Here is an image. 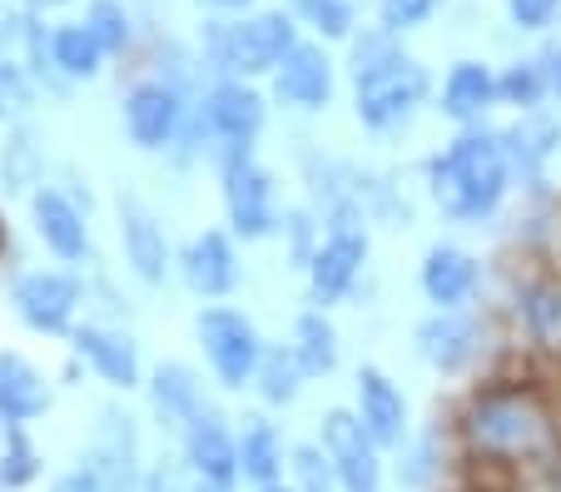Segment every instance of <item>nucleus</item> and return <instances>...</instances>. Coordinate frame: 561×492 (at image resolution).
I'll list each match as a JSON object with an SVG mask.
<instances>
[{"label":"nucleus","instance_id":"obj_10","mask_svg":"<svg viewBox=\"0 0 561 492\" xmlns=\"http://www.w3.org/2000/svg\"><path fill=\"white\" fill-rule=\"evenodd\" d=\"M318 448L329 453L343 492H382V482H388V453L378 448V438L363 428V417L353 408H329L323 413Z\"/></svg>","mask_w":561,"mask_h":492},{"label":"nucleus","instance_id":"obj_19","mask_svg":"<svg viewBox=\"0 0 561 492\" xmlns=\"http://www.w3.org/2000/svg\"><path fill=\"white\" fill-rule=\"evenodd\" d=\"M353 413L363 417V428L378 438L382 453H392L413 433V408H408L403 384L378 364H363L358 374H353Z\"/></svg>","mask_w":561,"mask_h":492},{"label":"nucleus","instance_id":"obj_30","mask_svg":"<svg viewBox=\"0 0 561 492\" xmlns=\"http://www.w3.org/2000/svg\"><path fill=\"white\" fill-rule=\"evenodd\" d=\"M308 384H313V378L304 374L294 343H264V358H259V374H254L259 403L264 408H294Z\"/></svg>","mask_w":561,"mask_h":492},{"label":"nucleus","instance_id":"obj_24","mask_svg":"<svg viewBox=\"0 0 561 492\" xmlns=\"http://www.w3.org/2000/svg\"><path fill=\"white\" fill-rule=\"evenodd\" d=\"M517 319L537 354L561 358V274H527L517 284Z\"/></svg>","mask_w":561,"mask_h":492},{"label":"nucleus","instance_id":"obj_8","mask_svg":"<svg viewBox=\"0 0 561 492\" xmlns=\"http://www.w3.org/2000/svg\"><path fill=\"white\" fill-rule=\"evenodd\" d=\"M85 309V278L75 268H21L11 278V313L41 339H70Z\"/></svg>","mask_w":561,"mask_h":492},{"label":"nucleus","instance_id":"obj_27","mask_svg":"<svg viewBox=\"0 0 561 492\" xmlns=\"http://www.w3.org/2000/svg\"><path fill=\"white\" fill-rule=\"evenodd\" d=\"M288 343H294L298 364H304L308 378H333L343 364V333L339 323L329 319V309H304L294 319V333H288Z\"/></svg>","mask_w":561,"mask_h":492},{"label":"nucleus","instance_id":"obj_26","mask_svg":"<svg viewBox=\"0 0 561 492\" xmlns=\"http://www.w3.org/2000/svg\"><path fill=\"white\" fill-rule=\"evenodd\" d=\"M55 408V384L25 354H0V423H41Z\"/></svg>","mask_w":561,"mask_h":492},{"label":"nucleus","instance_id":"obj_15","mask_svg":"<svg viewBox=\"0 0 561 492\" xmlns=\"http://www.w3.org/2000/svg\"><path fill=\"white\" fill-rule=\"evenodd\" d=\"M115 215H119V254H125V268L135 274V284L164 289L174 278V259H180L164 219H159L139 194H119Z\"/></svg>","mask_w":561,"mask_h":492},{"label":"nucleus","instance_id":"obj_48","mask_svg":"<svg viewBox=\"0 0 561 492\" xmlns=\"http://www.w3.org/2000/svg\"><path fill=\"white\" fill-rule=\"evenodd\" d=\"M259 492H294V482H274V488H259Z\"/></svg>","mask_w":561,"mask_h":492},{"label":"nucleus","instance_id":"obj_32","mask_svg":"<svg viewBox=\"0 0 561 492\" xmlns=\"http://www.w3.org/2000/svg\"><path fill=\"white\" fill-rule=\"evenodd\" d=\"M497 95H502V110H512V115L547 110L551 85H547V65H541V55H522V60L502 65L497 70Z\"/></svg>","mask_w":561,"mask_h":492},{"label":"nucleus","instance_id":"obj_4","mask_svg":"<svg viewBox=\"0 0 561 492\" xmlns=\"http://www.w3.org/2000/svg\"><path fill=\"white\" fill-rule=\"evenodd\" d=\"M219 170V199H224V225L239 244H268L284 229V204H278V180L264 160L259 145H229L214 160Z\"/></svg>","mask_w":561,"mask_h":492},{"label":"nucleus","instance_id":"obj_3","mask_svg":"<svg viewBox=\"0 0 561 492\" xmlns=\"http://www.w3.org/2000/svg\"><path fill=\"white\" fill-rule=\"evenodd\" d=\"M304 41V25L288 5H268V11L249 15H209L199 25V60L209 80L239 76V80H268L284 65V55Z\"/></svg>","mask_w":561,"mask_h":492},{"label":"nucleus","instance_id":"obj_37","mask_svg":"<svg viewBox=\"0 0 561 492\" xmlns=\"http://www.w3.org/2000/svg\"><path fill=\"white\" fill-rule=\"evenodd\" d=\"M288 482H294V492H343L339 472H333L329 453L318 448V438L288 448Z\"/></svg>","mask_w":561,"mask_h":492},{"label":"nucleus","instance_id":"obj_25","mask_svg":"<svg viewBox=\"0 0 561 492\" xmlns=\"http://www.w3.org/2000/svg\"><path fill=\"white\" fill-rule=\"evenodd\" d=\"M239 428V478L249 482V488H274V482L288 478V448L294 443H284V433H278V423H268L264 413H249L233 423Z\"/></svg>","mask_w":561,"mask_h":492},{"label":"nucleus","instance_id":"obj_12","mask_svg":"<svg viewBox=\"0 0 561 492\" xmlns=\"http://www.w3.org/2000/svg\"><path fill=\"white\" fill-rule=\"evenodd\" d=\"M413 354L423 358L433 374L462 378L488 354V329H482V319H477L472 309H433V313H423L413 329Z\"/></svg>","mask_w":561,"mask_h":492},{"label":"nucleus","instance_id":"obj_28","mask_svg":"<svg viewBox=\"0 0 561 492\" xmlns=\"http://www.w3.org/2000/svg\"><path fill=\"white\" fill-rule=\"evenodd\" d=\"M50 60H55V70H60V80L90 85V80L105 76L110 55L85 21H60V25H50Z\"/></svg>","mask_w":561,"mask_h":492},{"label":"nucleus","instance_id":"obj_39","mask_svg":"<svg viewBox=\"0 0 561 492\" xmlns=\"http://www.w3.org/2000/svg\"><path fill=\"white\" fill-rule=\"evenodd\" d=\"M35 95H41V85H35L31 70H25L15 55H0V125H5V119H21L25 110L35 105Z\"/></svg>","mask_w":561,"mask_h":492},{"label":"nucleus","instance_id":"obj_35","mask_svg":"<svg viewBox=\"0 0 561 492\" xmlns=\"http://www.w3.org/2000/svg\"><path fill=\"white\" fill-rule=\"evenodd\" d=\"M343 50H348V80H363V76H373V70H382V65H392V60H403V35H392L388 25H358V31L348 35V45H343Z\"/></svg>","mask_w":561,"mask_h":492},{"label":"nucleus","instance_id":"obj_14","mask_svg":"<svg viewBox=\"0 0 561 492\" xmlns=\"http://www.w3.org/2000/svg\"><path fill=\"white\" fill-rule=\"evenodd\" d=\"M174 278L204 304L233 299L244 284V264H239V239L229 234V225H209L184 239L180 259H174Z\"/></svg>","mask_w":561,"mask_h":492},{"label":"nucleus","instance_id":"obj_11","mask_svg":"<svg viewBox=\"0 0 561 492\" xmlns=\"http://www.w3.org/2000/svg\"><path fill=\"white\" fill-rule=\"evenodd\" d=\"M80 462H90L105 492H139L145 478V438H139V417L125 403H100L95 413V438L80 453Z\"/></svg>","mask_w":561,"mask_h":492},{"label":"nucleus","instance_id":"obj_41","mask_svg":"<svg viewBox=\"0 0 561 492\" xmlns=\"http://www.w3.org/2000/svg\"><path fill=\"white\" fill-rule=\"evenodd\" d=\"M507 5V21L522 35H547L561 21V0H502Z\"/></svg>","mask_w":561,"mask_h":492},{"label":"nucleus","instance_id":"obj_13","mask_svg":"<svg viewBox=\"0 0 561 492\" xmlns=\"http://www.w3.org/2000/svg\"><path fill=\"white\" fill-rule=\"evenodd\" d=\"M25 215H31V234L41 239V249L55 264H90L95 259V239H90V209L75 199L65 184L45 180L41 190L25 199Z\"/></svg>","mask_w":561,"mask_h":492},{"label":"nucleus","instance_id":"obj_6","mask_svg":"<svg viewBox=\"0 0 561 492\" xmlns=\"http://www.w3.org/2000/svg\"><path fill=\"white\" fill-rule=\"evenodd\" d=\"M194 343H199L204 354V368L209 378L224 388V393H244L254 388V374H259V358H264V333L259 323L249 319L244 309H233V304H204L194 313Z\"/></svg>","mask_w":561,"mask_h":492},{"label":"nucleus","instance_id":"obj_47","mask_svg":"<svg viewBox=\"0 0 561 492\" xmlns=\"http://www.w3.org/2000/svg\"><path fill=\"white\" fill-rule=\"evenodd\" d=\"M190 492H233L229 482H204V478H190Z\"/></svg>","mask_w":561,"mask_h":492},{"label":"nucleus","instance_id":"obj_17","mask_svg":"<svg viewBox=\"0 0 561 492\" xmlns=\"http://www.w3.org/2000/svg\"><path fill=\"white\" fill-rule=\"evenodd\" d=\"M268 95H274V105L298 110V115H323L339 95V65H333L329 45L304 35L268 76Z\"/></svg>","mask_w":561,"mask_h":492},{"label":"nucleus","instance_id":"obj_36","mask_svg":"<svg viewBox=\"0 0 561 492\" xmlns=\"http://www.w3.org/2000/svg\"><path fill=\"white\" fill-rule=\"evenodd\" d=\"M85 25L95 31V41L105 45L110 60H125V55H135L139 25H135V11H129L125 0H90V5H85Z\"/></svg>","mask_w":561,"mask_h":492},{"label":"nucleus","instance_id":"obj_23","mask_svg":"<svg viewBox=\"0 0 561 492\" xmlns=\"http://www.w3.org/2000/svg\"><path fill=\"white\" fill-rule=\"evenodd\" d=\"M502 139H507V160L517 184H547V164L557 160L561 150V115L551 110H531V115H517L512 125H502Z\"/></svg>","mask_w":561,"mask_h":492},{"label":"nucleus","instance_id":"obj_33","mask_svg":"<svg viewBox=\"0 0 561 492\" xmlns=\"http://www.w3.org/2000/svg\"><path fill=\"white\" fill-rule=\"evenodd\" d=\"M45 472V458L31 438V423H0V488L25 492Z\"/></svg>","mask_w":561,"mask_h":492},{"label":"nucleus","instance_id":"obj_16","mask_svg":"<svg viewBox=\"0 0 561 492\" xmlns=\"http://www.w3.org/2000/svg\"><path fill=\"white\" fill-rule=\"evenodd\" d=\"M70 354H75V364H85L110 393H135V388H145L149 368H145V354H139V339L125 323H100V319L75 323Z\"/></svg>","mask_w":561,"mask_h":492},{"label":"nucleus","instance_id":"obj_46","mask_svg":"<svg viewBox=\"0 0 561 492\" xmlns=\"http://www.w3.org/2000/svg\"><path fill=\"white\" fill-rule=\"evenodd\" d=\"M25 11H35V15H50V11H60L65 0H21Z\"/></svg>","mask_w":561,"mask_h":492},{"label":"nucleus","instance_id":"obj_44","mask_svg":"<svg viewBox=\"0 0 561 492\" xmlns=\"http://www.w3.org/2000/svg\"><path fill=\"white\" fill-rule=\"evenodd\" d=\"M541 65H547V85H551V110L561 115V45L557 41H547L541 45Z\"/></svg>","mask_w":561,"mask_h":492},{"label":"nucleus","instance_id":"obj_7","mask_svg":"<svg viewBox=\"0 0 561 492\" xmlns=\"http://www.w3.org/2000/svg\"><path fill=\"white\" fill-rule=\"evenodd\" d=\"M437 95V80L417 55H403V60L382 65L373 76L353 80V115L368 135H398L417 119V110Z\"/></svg>","mask_w":561,"mask_h":492},{"label":"nucleus","instance_id":"obj_43","mask_svg":"<svg viewBox=\"0 0 561 492\" xmlns=\"http://www.w3.org/2000/svg\"><path fill=\"white\" fill-rule=\"evenodd\" d=\"M45 492H105V482L90 472V462H75V468H65L60 478H50Z\"/></svg>","mask_w":561,"mask_h":492},{"label":"nucleus","instance_id":"obj_45","mask_svg":"<svg viewBox=\"0 0 561 492\" xmlns=\"http://www.w3.org/2000/svg\"><path fill=\"white\" fill-rule=\"evenodd\" d=\"M214 15H249V11H259V0H204Z\"/></svg>","mask_w":561,"mask_h":492},{"label":"nucleus","instance_id":"obj_29","mask_svg":"<svg viewBox=\"0 0 561 492\" xmlns=\"http://www.w3.org/2000/svg\"><path fill=\"white\" fill-rule=\"evenodd\" d=\"M41 184H45V150L35 129L25 119H15L5 129V145H0V194L5 199H31Z\"/></svg>","mask_w":561,"mask_h":492},{"label":"nucleus","instance_id":"obj_2","mask_svg":"<svg viewBox=\"0 0 561 492\" xmlns=\"http://www.w3.org/2000/svg\"><path fill=\"white\" fill-rule=\"evenodd\" d=\"M512 184L507 139L497 125H467L447 139L443 150L427 160V199L437 204V215L453 225L482 229L502 215Z\"/></svg>","mask_w":561,"mask_h":492},{"label":"nucleus","instance_id":"obj_21","mask_svg":"<svg viewBox=\"0 0 561 492\" xmlns=\"http://www.w3.org/2000/svg\"><path fill=\"white\" fill-rule=\"evenodd\" d=\"M145 403H149L159 428L180 433L194 413H204V408L214 403V398H209V384H204L199 368L184 364V358H164V364H154L145 374Z\"/></svg>","mask_w":561,"mask_h":492},{"label":"nucleus","instance_id":"obj_5","mask_svg":"<svg viewBox=\"0 0 561 492\" xmlns=\"http://www.w3.org/2000/svg\"><path fill=\"white\" fill-rule=\"evenodd\" d=\"M368 209L363 199L353 204H339L333 215H323V239H318L313 259L304 264V278H308V299L318 309H333L343 304L353 289H358L363 268H368V254H373V234H368Z\"/></svg>","mask_w":561,"mask_h":492},{"label":"nucleus","instance_id":"obj_34","mask_svg":"<svg viewBox=\"0 0 561 492\" xmlns=\"http://www.w3.org/2000/svg\"><path fill=\"white\" fill-rule=\"evenodd\" d=\"M284 5L323 45H348V35L358 31V0H284Z\"/></svg>","mask_w":561,"mask_h":492},{"label":"nucleus","instance_id":"obj_38","mask_svg":"<svg viewBox=\"0 0 561 492\" xmlns=\"http://www.w3.org/2000/svg\"><path fill=\"white\" fill-rule=\"evenodd\" d=\"M278 239H284L294 268H304L308 259H313L318 239H323V219H318L313 204H294V209H284V229H278Z\"/></svg>","mask_w":561,"mask_h":492},{"label":"nucleus","instance_id":"obj_42","mask_svg":"<svg viewBox=\"0 0 561 492\" xmlns=\"http://www.w3.org/2000/svg\"><path fill=\"white\" fill-rule=\"evenodd\" d=\"M139 492H190V468L180 458H154L139 478Z\"/></svg>","mask_w":561,"mask_h":492},{"label":"nucleus","instance_id":"obj_31","mask_svg":"<svg viewBox=\"0 0 561 492\" xmlns=\"http://www.w3.org/2000/svg\"><path fill=\"white\" fill-rule=\"evenodd\" d=\"M443 443H437V433H408L398 448H392V482L403 492H433L437 482H443Z\"/></svg>","mask_w":561,"mask_h":492},{"label":"nucleus","instance_id":"obj_18","mask_svg":"<svg viewBox=\"0 0 561 492\" xmlns=\"http://www.w3.org/2000/svg\"><path fill=\"white\" fill-rule=\"evenodd\" d=\"M174 438H180V462L190 468V478L229 482V488L244 482L239 478V428H233V417L219 403L194 413Z\"/></svg>","mask_w":561,"mask_h":492},{"label":"nucleus","instance_id":"obj_20","mask_svg":"<svg viewBox=\"0 0 561 492\" xmlns=\"http://www.w3.org/2000/svg\"><path fill=\"white\" fill-rule=\"evenodd\" d=\"M417 289L433 309H472L477 294H482V259L462 244L437 239L417 264Z\"/></svg>","mask_w":561,"mask_h":492},{"label":"nucleus","instance_id":"obj_1","mask_svg":"<svg viewBox=\"0 0 561 492\" xmlns=\"http://www.w3.org/2000/svg\"><path fill=\"white\" fill-rule=\"evenodd\" d=\"M453 433H457V458L522 468V462L561 448V413L541 378L497 374V378H482L462 398V408L453 417Z\"/></svg>","mask_w":561,"mask_h":492},{"label":"nucleus","instance_id":"obj_9","mask_svg":"<svg viewBox=\"0 0 561 492\" xmlns=\"http://www.w3.org/2000/svg\"><path fill=\"white\" fill-rule=\"evenodd\" d=\"M190 90H180L164 76H139L135 85L119 100V125H125V139L139 155H170L174 139L184 129V115H190Z\"/></svg>","mask_w":561,"mask_h":492},{"label":"nucleus","instance_id":"obj_40","mask_svg":"<svg viewBox=\"0 0 561 492\" xmlns=\"http://www.w3.org/2000/svg\"><path fill=\"white\" fill-rule=\"evenodd\" d=\"M437 11H443V0H378V25H388L392 35H413Z\"/></svg>","mask_w":561,"mask_h":492},{"label":"nucleus","instance_id":"obj_49","mask_svg":"<svg viewBox=\"0 0 561 492\" xmlns=\"http://www.w3.org/2000/svg\"><path fill=\"white\" fill-rule=\"evenodd\" d=\"M0 492H5V488H0Z\"/></svg>","mask_w":561,"mask_h":492},{"label":"nucleus","instance_id":"obj_22","mask_svg":"<svg viewBox=\"0 0 561 492\" xmlns=\"http://www.w3.org/2000/svg\"><path fill=\"white\" fill-rule=\"evenodd\" d=\"M433 110L443 119H453L457 129L488 125L492 110H502L497 65H488V60H453V65H447V76H443V85H437V95H433Z\"/></svg>","mask_w":561,"mask_h":492}]
</instances>
